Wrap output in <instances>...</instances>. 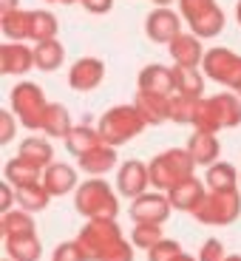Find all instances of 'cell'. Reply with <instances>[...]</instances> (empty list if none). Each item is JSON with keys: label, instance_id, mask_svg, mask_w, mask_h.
<instances>
[{"label": "cell", "instance_id": "4316f807", "mask_svg": "<svg viewBox=\"0 0 241 261\" xmlns=\"http://www.w3.org/2000/svg\"><path fill=\"white\" fill-rule=\"evenodd\" d=\"M207 190H235L241 188V170H235L230 162H216L204 173Z\"/></svg>", "mask_w": 241, "mask_h": 261}, {"label": "cell", "instance_id": "681fc988", "mask_svg": "<svg viewBox=\"0 0 241 261\" xmlns=\"http://www.w3.org/2000/svg\"><path fill=\"white\" fill-rule=\"evenodd\" d=\"M3 261H12V258H3Z\"/></svg>", "mask_w": 241, "mask_h": 261}, {"label": "cell", "instance_id": "5bb4252c", "mask_svg": "<svg viewBox=\"0 0 241 261\" xmlns=\"http://www.w3.org/2000/svg\"><path fill=\"white\" fill-rule=\"evenodd\" d=\"M105 80V63L99 57H79L68 68V85L74 91H94Z\"/></svg>", "mask_w": 241, "mask_h": 261}, {"label": "cell", "instance_id": "83f0119b", "mask_svg": "<svg viewBox=\"0 0 241 261\" xmlns=\"http://www.w3.org/2000/svg\"><path fill=\"white\" fill-rule=\"evenodd\" d=\"M74 122H71V114L68 108L60 102H48L46 108V119H43V134L46 137H57V139H65L71 134Z\"/></svg>", "mask_w": 241, "mask_h": 261}, {"label": "cell", "instance_id": "cb8c5ba5", "mask_svg": "<svg viewBox=\"0 0 241 261\" xmlns=\"http://www.w3.org/2000/svg\"><path fill=\"white\" fill-rule=\"evenodd\" d=\"M102 134H99V128H91V125H74L71 134L65 137V148H68V153H71L74 159L85 156L88 150H94L97 145H102Z\"/></svg>", "mask_w": 241, "mask_h": 261}, {"label": "cell", "instance_id": "b9f144b4", "mask_svg": "<svg viewBox=\"0 0 241 261\" xmlns=\"http://www.w3.org/2000/svg\"><path fill=\"white\" fill-rule=\"evenodd\" d=\"M14 9H17V0H0V14L14 12Z\"/></svg>", "mask_w": 241, "mask_h": 261}, {"label": "cell", "instance_id": "ffe728a7", "mask_svg": "<svg viewBox=\"0 0 241 261\" xmlns=\"http://www.w3.org/2000/svg\"><path fill=\"white\" fill-rule=\"evenodd\" d=\"M133 105L139 108V114L145 117L148 125H162L170 122V97L165 94H150V91H137Z\"/></svg>", "mask_w": 241, "mask_h": 261}, {"label": "cell", "instance_id": "d6a6232c", "mask_svg": "<svg viewBox=\"0 0 241 261\" xmlns=\"http://www.w3.org/2000/svg\"><path fill=\"white\" fill-rule=\"evenodd\" d=\"M57 32H60V23L51 12H46V9H32V43L54 40Z\"/></svg>", "mask_w": 241, "mask_h": 261}, {"label": "cell", "instance_id": "7402d4cb", "mask_svg": "<svg viewBox=\"0 0 241 261\" xmlns=\"http://www.w3.org/2000/svg\"><path fill=\"white\" fill-rule=\"evenodd\" d=\"M3 250H6V258H12V261H40L43 258V244H40L37 233L3 239Z\"/></svg>", "mask_w": 241, "mask_h": 261}, {"label": "cell", "instance_id": "30bf717a", "mask_svg": "<svg viewBox=\"0 0 241 261\" xmlns=\"http://www.w3.org/2000/svg\"><path fill=\"white\" fill-rule=\"evenodd\" d=\"M170 213H173V204L162 190H153V193L148 190V193L130 199L128 207V216L133 219V224H165Z\"/></svg>", "mask_w": 241, "mask_h": 261}, {"label": "cell", "instance_id": "9a60e30c", "mask_svg": "<svg viewBox=\"0 0 241 261\" xmlns=\"http://www.w3.org/2000/svg\"><path fill=\"white\" fill-rule=\"evenodd\" d=\"M168 51L173 65H190V68H199L204 63V46H202V37L193 32H182L179 37H173L168 43Z\"/></svg>", "mask_w": 241, "mask_h": 261}, {"label": "cell", "instance_id": "ac0fdd59", "mask_svg": "<svg viewBox=\"0 0 241 261\" xmlns=\"http://www.w3.org/2000/svg\"><path fill=\"white\" fill-rule=\"evenodd\" d=\"M43 185L51 196H65L71 190L79 188V179H77V168L65 162H51L46 170H43Z\"/></svg>", "mask_w": 241, "mask_h": 261}, {"label": "cell", "instance_id": "484cf974", "mask_svg": "<svg viewBox=\"0 0 241 261\" xmlns=\"http://www.w3.org/2000/svg\"><path fill=\"white\" fill-rule=\"evenodd\" d=\"M3 179H6L9 185H14V188H26V185H34V182H43V170L34 168L32 162H26V159H9L6 168H3Z\"/></svg>", "mask_w": 241, "mask_h": 261}, {"label": "cell", "instance_id": "e0dca14e", "mask_svg": "<svg viewBox=\"0 0 241 261\" xmlns=\"http://www.w3.org/2000/svg\"><path fill=\"white\" fill-rule=\"evenodd\" d=\"M204 188H207V185H204L202 179L188 176V179H182L176 188H170V190H168V199H170V204H173V210L193 213V210L199 207V202L204 199V193H207Z\"/></svg>", "mask_w": 241, "mask_h": 261}, {"label": "cell", "instance_id": "ab89813d", "mask_svg": "<svg viewBox=\"0 0 241 261\" xmlns=\"http://www.w3.org/2000/svg\"><path fill=\"white\" fill-rule=\"evenodd\" d=\"M14 204H17V190H14V185L0 182V213L14 210Z\"/></svg>", "mask_w": 241, "mask_h": 261}, {"label": "cell", "instance_id": "277c9868", "mask_svg": "<svg viewBox=\"0 0 241 261\" xmlns=\"http://www.w3.org/2000/svg\"><path fill=\"white\" fill-rule=\"evenodd\" d=\"M148 168H150V185L156 190H162V193H168V190L176 188L182 179L193 176V170L199 168V165L190 156L188 148H168V150H162V153H156V156L150 159Z\"/></svg>", "mask_w": 241, "mask_h": 261}, {"label": "cell", "instance_id": "7bdbcfd3", "mask_svg": "<svg viewBox=\"0 0 241 261\" xmlns=\"http://www.w3.org/2000/svg\"><path fill=\"white\" fill-rule=\"evenodd\" d=\"M176 261H199V258H193V255H188V253H182V255H179V258Z\"/></svg>", "mask_w": 241, "mask_h": 261}, {"label": "cell", "instance_id": "603a6c76", "mask_svg": "<svg viewBox=\"0 0 241 261\" xmlns=\"http://www.w3.org/2000/svg\"><path fill=\"white\" fill-rule=\"evenodd\" d=\"M0 29H3L6 40L29 43L32 40V9H14V12L0 14Z\"/></svg>", "mask_w": 241, "mask_h": 261}, {"label": "cell", "instance_id": "7a4b0ae2", "mask_svg": "<svg viewBox=\"0 0 241 261\" xmlns=\"http://www.w3.org/2000/svg\"><path fill=\"white\" fill-rule=\"evenodd\" d=\"M241 125V97L235 91H222L213 97H202L196 108L193 128L219 134L224 128H238Z\"/></svg>", "mask_w": 241, "mask_h": 261}, {"label": "cell", "instance_id": "9c48e42d", "mask_svg": "<svg viewBox=\"0 0 241 261\" xmlns=\"http://www.w3.org/2000/svg\"><path fill=\"white\" fill-rule=\"evenodd\" d=\"M204 77H210L213 83L224 85V88H230V91H235L241 85V54L233 51V48H207V54H204Z\"/></svg>", "mask_w": 241, "mask_h": 261}, {"label": "cell", "instance_id": "bcb514c9", "mask_svg": "<svg viewBox=\"0 0 241 261\" xmlns=\"http://www.w3.org/2000/svg\"><path fill=\"white\" fill-rule=\"evenodd\" d=\"M224 261H241V255H227Z\"/></svg>", "mask_w": 241, "mask_h": 261}, {"label": "cell", "instance_id": "44dd1931", "mask_svg": "<svg viewBox=\"0 0 241 261\" xmlns=\"http://www.w3.org/2000/svg\"><path fill=\"white\" fill-rule=\"evenodd\" d=\"M79 170H85L88 176H105L108 170H114V165H117V148L108 142L97 145L94 150H88L85 156L77 159Z\"/></svg>", "mask_w": 241, "mask_h": 261}, {"label": "cell", "instance_id": "f6af8a7d", "mask_svg": "<svg viewBox=\"0 0 241 261\" xmlns=\"http://www.w3.org/2000/svg\"><path fill=\"white\" fill-rule=\"evenodd\" d=\"M235 20H238V26H241V0H238V6H235Z\"/></svg>", "mask_w": 241, "mask_h": 261}, {"label": "cell", "instance_id": "d6986e66", "mask_svg": "<svg viewBox=\"0 0 241 261\" xmlns=\"http://www.w3.org/2000/svg\"><path fill=\"white\" fill-rule=\"evenodd\" d=\"M184 148L190 150V156L196 159V165L202 168H210V165L219 162V153H222V142L216 134H207V130H193V137L188 139Z\"/></svg>", "mask_w": 241, "mask_h": 261}, {"label": "cell", "instance_id": "1f68e13d", "mask_svg": "<svg viewBox=\"0 0 241 261\" xmlns=\"http://www.w3.org/2000/svg\"><path fill=\"white\" fill-rule=\"evenodd\" d=\"M0 233L3 239H12V236H26V233H34V219L29 210H9V213L0 216Z\"/></svg>", "mask_w": 241, "mask_h": 261}, {"label": "cell", "instance_id": "8d00e7d4", "mask_svg": "<svg viewBox=\"0 0 241 261\" xmlns=\"http://www.w3.org/2000/svg\"><path fill=\"white\" fill-rule=\"evenodd\" d=\"M51 261H88V258H85L83 247L74 239V242H60L51 253Z\"/></svg>", "mask_w": 241, "mask_h": 261}, {"label": "cell", "instance_id": "d4e9b609", "mask_svg": "<svg viewBox=\"0 0 241 261\" xmlns=\"http://www.w3.org/2000/svg\"><path fill=\"white\" fill-rule=\"evenodd\" d=\"M17 156L26 159V162H32L34 168L46 170L48 165L54 162V148H51V142L43 139V137H26L23 145L17 148Z\"/></svg>", "mask_w": 241, "mask_h": 261}, {"label": "cell", "instance_id": "d590c367", "mask_svg": "<svg viewBox=\"0 0 241 261\" xmlns=\"http://www.w3.org/2000/svg\"><path fill=\"white\" fill-rule=\"evenodd\" d=\"M179 255H182V247L173 239H162L159 244H153L148 250V261H176Z\"/></svg>", "mask_w": 241, "mask_h": 261}, {"label": "cell", "instance_id": "2e32d148", "mask_svg": "<svg viewBox=\"0 0 241 261\" xmlns=\"http://www.w3.org/2000/svg\"><path fill=\"white\" fill-rule=\"evenodd\" d=\"M137 88L139 91L173 97V94H176V74H173V68H168V65H162V63H150L139 71Z\"/></svg>", "mask_w": 241, "mask_h": 261}, {"label": "cell", "instance_id": "7dc6e473", "mask_svg": "<svg viewBox=\"0 0 241 261\" xmlns=\"http://www.w3.org/2000/svg\"><path fill=\"white\" fill-rule=\"evenodd\" d=\"M235 94H238V97H241V85H238V88H235Z\"/></svg>", "mask_w": 241, "mask_h": 261}, {"label": "cell", "instance_id": "60d3db41", "mask_svg": "<svg viewBox=\"0 0 241 261\" xmlns=\"http://www.w3.org/2000/svg\"><path fill=\"white\" fill-rule=\"evenodd\" d=\"M83 3L85 12H91V14H108L114 9V0H79Z\"/></svg>", "mask_w": 241, "mask_h": 261}, {"label": "cell", "instance_id": "e575fe53", "mask_svg": "<svg viewBox=\"0 0 241 261\" xmlns=\"http://www.w3.org/2000/svg\"><path fill=\"white\" fill-rule=\"evenodd\" d=\"M162 239H165L162 224H137V227L130 230V242L139 250H150L153 244L162 242Z\"/></svg>", "mask_w": 241, "mask_h": 261}, {"label": "cell", "instance_id": "5b68a950", "mask_svg": "<svg viewBox=\"0 0 241 261\" xmlns=\"http://www.w3.org/2000/svg\"><path fill=\"white\" fill-rule=\"evenodd\" d=\"M97 128H99L105 142L119 148V145L130 142L133 137H139L148 128V122H145V117L139 114L137 105L130 102V105H114V108H108Z\"/></svg>", "mask_w": 241, "mask_h": 261}, {"label": "cell", "instance_id": "4fadbf2b", "mask_svg": "<svg viewBox=\"0 0 241 261\" xmlns=\"http://www.w3.org/2000/svg\"><path fill=\"white\" fill-rule=\"evenodd\" d=\"M32 68H37L34 65V48L32 46L14 43V40H6L0 46V71L3 74H9V77H23Z\"/></svg>", "mask_w": 241, "mask_h": 261}, {"label": "cell", "instance_id": "4dcf8cb0", "mask_svg": "<svg viewBox=\"0 0 241 261\" xmlns=\"http://www.w3.org/2000/svg\"><path fill=\"white\" fill-rule=\"evenodd\" d=\"M14 190H17V207L29 210V213H40V210H46L48 202H51V193L46 190L43 182L26 185V188H14Z\"/></svg>", "mask_w": 241, "mask_h": 261}, {"label": "cell", "instance_id": "f1b7e54d", "mask_svg": "<svg viewBox=\"0 0 241 261\" xmlns=\"http://www.w3.org/2000/svg\"><path fill=\"white\" fill-rule=\"evenodd\" d=\"M173 74H176V94L184 97H204V74L199 68H190V65H173Z\"/></svg>", "mask_w": 241, "mask_h": 261}, {"label": "cell", "instance_id": "6da1fadb", "mask_svg": "<svg viewBox=\"0 0 241 261\" xmlns=\"http://www.w3.org/2000/svg\"><path fill=\"white\" fill-rule=\"evenodd\" d=\"M77 244L88 261H133V242L122 236L117 219H88Z\"/></svg>", "mask_w": 241, "mask_h": 261}, {"label": "cell", "instance_id": "836d02e7", "mask_svg": "<svg viewBox=\"0 0 241 261\" xmlns=\"http://www.w3.org/2000/svg\"><path fill=\"white\" fill-rule=\"evenodd\" d=\"M196 108H199V99H196V97L173 94V97H170V122H176V125H193Z\"/></svg>", "mask_w": 241, "mask_h": 261}, {"label": "cell", "instance_id": "7c38bea8", "mask_svg": "<svg viewBox=\"0 0 241 261\" xmlns=\"http://www.w3.org/2000/svg\"><path fill=\"white\" fill-rule=\"evenodd\" d=\"M182 14L173 12L170 6H156L145 17V34L153 43H170L173 37L182 34Z\"/></svg>", "mask_w": 241, "mask_h": 261}, {"label": "cell", "instance_id": "ba28073f", "mask_svg": "<svg viewBox=\"0 0 241 261\" xmlns=\"http://www.w3.org/2000/svg\"><path fill=\"white\" fill-rule=\"evenodd\" d=\"M176 3L190 32L202 40H213L224 32V12L216 0H176Z\"/></svg>", "mask_w": 241, "mask_h": 261}, {"label": "cell", "instance_id": "8fae6325", "mask_svg": "<svg viewBox=\"0 0 241 261\" xmlns=\"http://www.w3.org/2000/svg\"><path fill=\"white\" fill-rule=\"evenodd\" d=\"M150 185V168L139 159H128V162L119 165L117 170V193L125 199H137V196L148 193Z\"/></svg>", "mask_w": 241, "mask_h": 261}, {"label": "cell", "instance_id": "52a82bcc", "mask_svg": "<svg viewBox=\"0 0 241 261\" xmlns=\"http://www.w3.org/2000/svg\"><path fill=\"white\" fill-rule=\"evenodd\" d=\"M9 102H12V111H14V117L20 119L23 128L43 130V119H46L48 99H46V94H43V88H40L37 83H29V80L17 83L12 88Z\"/></svg>", "mask_w": 241, "mask_h": 261}, {"label": "cell", "instance_id": "f35d334b", "mask_svg": "<svg viewBox=\"0 0 241 261\" xmlns=\"http://www.w3.org/2000/svg\"><path fill=\"white\" fill-rule=\"evenodd\" d=\"M20 119L14 117V111H0V142L9 145L14 139V130H17Z\"/></svg>", "mask_w": 241, "mask_h": 261}, {"label": "cell", "instance_id": "3957f363", "mask_svg": "<svg viewBox=\"0 0 241 261\" xmlns=\"http://www.w3.org/2000/svg\"><path fill=\"white\" fill-rule=\"evenodd\" d=\"M74 204H77V213H83L85 219H117L119 216V196L102 176L79 182V188L74 190Z\"/></svg>", "mask_w": 241, "mask_h": 261}, {"label": "cell", "instance_id": "ee69618b", "mask_svg": "<svg viewBox=\"0 0 241 261\" xmlns=\"http://www.w3.org/2000/svg\"><path fill=\"white\" fill-rule=\"evenodd\" d=\"M156 6H170V3H176V0H153Z\"/></svg>", "mask_w": 241, "mask_h": 261}, {"label": "cell", "instance_id": "f546056e", "mask_svg": "<svg viewBox=\"0 0 241 261\" xmlns=\"http://www.w3.org/2000/svg\"><path fill=\"white\" fill-rule=\"evenodd\" d=\"M65 60V51L60 46V40H43V43H34V65L40 71H57Z\"/></svg>", "mask_w": 241, "mask_h": 261}, {"label": "cell", "instance_id": "c3c4849f", "mask_svg": "<svg viewBox=\"0 0 241 261\" xmlns=\"http://www.w3.org/2000/svg\"><path fill=\"white\" fill-rule=\"evenodd\" d=\"M48 3H63V0H48Z\"/></svg>", "mask_w": 241, "mask_h": 261}, {"label": "cell", "instance_id": "8992f818", "mask_svg": "<svg viewBox=\"0 0 241 261\" xmlns=\"http://www.w3.org/2000/svg\"><path fill=\"white\" fill-rule=\"evenodd\" d=\"M241 216V193L235 190H207L199 207L193 210V219L210 227H227Z\"/></svg>", "mask_w": 241, "mask_h": 261}, {"label": "cell", "instance_id": "74e56055", "mask_svg": "<svg viewBox=\"0 0 241 261\" xmlns=\"http://www.w3.org/2000/svg\"><path fill=\"white\" fill-rule=\"evenodd\" d=\"M196 258L199 261H224L227 253H224V244L219 242V239H207V242L202 244V250H199Z\"/></svg>", "mask_w": 241, "mask_h": 261}]
</instances>
